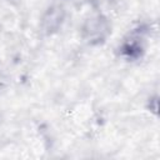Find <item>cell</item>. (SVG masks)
Masks as SVG:
<instances>
[{"instance_id": "obj_1", "label": "cell", "mask_w": 160, "mask_h": 160, "mask_svg": "<svg viewBox=\"0 0 160 160\" xmlns=\"http://www.w3.org/2000/svg\"><path fill=\"white\" fill-rule=\"evenodd\" d=\"M110 29V22L102 14H98L86 19L81 28L84 39L91 45L102 42L109 36L111 31Z\"/></svg>"}, {"instance_id": "obj_2", "label": "cell", "mask_w": 160, "mask_h": 160, "mask_svg": "<svg viewBox=\"0 0 160 160\" xmlns=\"http://www.w3.org/2000/svg\"><path fill=\"white\" fill-rule=\"evenodd\" d=\"M65 19V10L61 5H51L41 18V29L45 34L51 35L56 32Z\"/></svg>"}, {"instance_id": "obj_3", "label": "cell", "mask_w": 160, "mask_h": 160, "mask_svg": "<svg viewBox=\"0 0 160 160\" xmlns=\"http://www.w3.org/2000/svg\"><path fill=\"white\" fill-rule=\"evenodd\" d=\"M91 1H92V4H94L96 8H102V6L108 5V4H110L111 0H91Z\"/></svg>"}]
</instances>
